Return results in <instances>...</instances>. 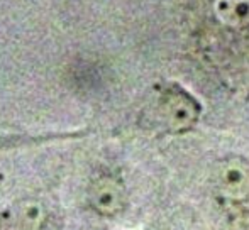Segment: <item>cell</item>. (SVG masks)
I'll return each mask as SVG.
<instances>
[{"label":"cell","instance_id":"6da1fadb","mask_svg":"<svg viewBox=\"0 0 249 230\" xmlns=\"http://www.w3.org/2000/svg\"><path fill=\"white\" fill-rule=\"evenodd\" d=\"M149 117L158 129L168 134H181L198 122L200 105L187 92L177 85L160 90L154 102L151 103Z\"/></svg>","mask_w":249,"mask_h":230},{"label":"cell","instance_id":"7a4b0ae2","mask_svg":"<svg viewBox=\"0 0 249 230\" xmlns=\"http://www.w3.org/2000/svg\"><path fill=\"white\" fill-rule=\"evenodd\" d=\"M212 181L222 200L244 203L249 200V161L241 156L222 159L213 168Z\"/></svg>","mask_w":249,"mask_h":230},{"label":"cell","instance_id":"3957f363","mask_svg":"<svg viewBox=\"0 0 249 230\" xmlns=\"http://www.w3.org/2000/svg\"><path fill=\"white\" fill-rule=\"evenodd\" d=\"M89 203L102 217H115L125 208L127 193L124 183L114 174H100L89 188Z\"/></svg>","mask_w":249,"mask_h":230},{"label":"cell","instance_id":"277c9868","mask_svg":"<svg viewBox=\"0 0 249 230\" xmlns=\"http://www.w3.org/2000/svg\"><path fill=\"white\" fill-rule=\"evenodd\" d=\"M48 210L37 200H24L14 205L0 218V230H43Z\"/></svg>","mask_w":249,"mask_h":230},{"label":"cell","instance_id":"5b68a950","mask_svg":"<svg viewBox=\"0 0 249 230\" xmlns=\"http://www.w3.org/2000/svg\"><path fill=\"white\" fill-rule=\"evenodd\" d=\"M212 9L224 26L249 29V0H212Z\"/></svg>","mask_w":249,"mask_h":230},{"label":"cell","instance_id":"8992f818","mask_svg":"<svg viewBox=\"0 0 249 230\" xmlns=\"http://www.w3.org/2000/svg\"><path fill=\"white\" fill-rule=\"evenodd\" d=\"M241 54H243L249 63V29H248V33L243 36V39H241Z\"/></svg>","mask_w":249,"mask_h":230}]
</instances>
